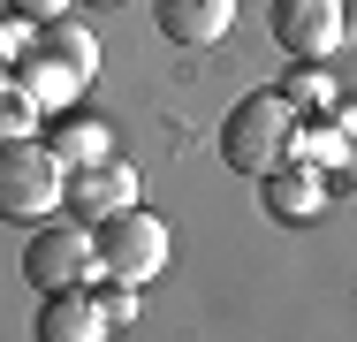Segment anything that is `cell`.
<instances>
[{"label":"cell","mask_w":357,"mask_h":342,"mask_svg":"<svg viewBox=\"0 0 357 342\" xmlns=\"http://www.w3.org/2000/svg\"><path fill=\"white\" fill-rule=\"evenodd\" d=\"M304 114H296V99H289L282 84H266V91H243L236 107H228V122H220V160L236 168V175H274L289 160H304Z\"/></svg>","instance_id":"obj_1"},{"label":"cell","mask_w":357,"mask_h":342,"mask_svg":"<svg viewBox=\"0 0 357 342\" xmlns=\"http://www.w3.org/2000/svg\"><path fill=\"white\" fill-rule=\"evenodd\" d=\"M54 205H69V168L61 152L38 137H8L0 144V213L8 221H54Z\"/></svg>","instance_id":"obj_2"},{"label":"cell","mask_w":357,"mask_h":342,"mask_svg":"<svg viewBox=\"0 0 357 342\" xmlns=\"http://www.w3.org/2000/svg\"><path fill=\"white\" fill-rule=\"evenodd\" d=\"M91 236H99V274H107V281H130V289H144L152 274H167V251H175L167 221L144 213V205L114 213V221H99Z\"/></svg>","instance_id":"obj_3"},{"label":"cell","mask_w":357,"mask_h":342,"mask_svg":"<svg viewBox=\"0 0 357 342\" xmlns=\"http://www.w3.org/2000/svg\"><path fill=\"white\" fill-rule=\"evenodd\" d=\"M23 281H31L38 297L99 281V236H91V221H84V228H76V221H38V236L23 244Z\"/></svg>","instance_id":"obj_4"},{"label":"cell","mask_w":357,"mask_h":342,"mask_svg":"<svg viewBox=\"0 0 357 342\" xmlns=\"http://www.w3.org/2000/svg\"><path fill=\"white\" fill-rule=\"evenodd\" d=\"M266 31H274V46L296 54V61H327L350 23H342V0H274V8H266Z\"/></svg>","instance_id":"obj_5"},{"label":"cell","mask_w":357,"mask_h":342,"mask_svg":"<svg viewBox=\"0 0 357 342\" xmlns=\"http://www.w3.org/2000/svg\"><path fill=\"white\" fill-rule=\"evenodd\" d=\"M69 205H76V221H114V213H130L137 205V168L114 152V160H99V168H84V175H69Z\"/></svg>","instance_id":"obj_6"},{"label":"cell","mask_w":357,"mask_h":342,"mask_svg":"<svg viewBox=\"0 0 357 342\" xmlns=\"http://www.w3.org/2000/svg\"><path fill=\"white\" fill-rule=\"evenodd\" d=\"M107 335H114V320H107L91 281L84 289H54L38 304V342H107Z\"/></svg>","instance_id":"obj_7"},{"label":"cell","mask_w":357,"mask_h":342,"mask_svg":"<svg viewBox=\"0 0 357 342\" xmlns=\"http://www.w3.org/2000/svg\"><path fill=\"white\" fill-rule=\"evenodd\" d=\"M304 160H312V168H327V183H335V191L357 183V99H342L335 114H319V122L304 130Z\"/></svg>","instance_id":"obj_8"},{"label":"cell","mask_w":357,"mask_h":342,"mask_svg":"<svg viewBox=\"0 0 357 342\" xmlns=\"http://www.w3.org/2000/svg\"><path fill=\"white\" fill-rule=\"evenodd\" d=\"M327 168H312V160H289V168H274V175H259V198H266V213L274 221H312L319 205H327Z\"/></svg>","instance_id":"obj_9"},{"label":"cell","mask_w":357,"mask_h":342,"mask_svg":"<svg viewBox=\"0 0 357 342\" xmlns=\"http://www.w3.org/2000/svg\"><path fill=\"white\" fill-rule=\"evenodd\" d=\"M160 31L175 46H220L236 31V0H160Z\"/></svg>","instance_id":"obj_10"},{"label":"cell","mask_w":357,"mask_h":342,"mask_svg":"<svg viewBox=\"0 0 357 342\" xmlns=\"http://www.w3.org/2000/svg\"><path fill=\"white\" fill-rule=\"evenodd\" d=\"M46 144L61 152V168H69V175L99 168V160H114V130H107L99 114H54V122H46Z\"/></svg>","instance_id":"obj_11"},{"label":"cell","mask_w":357,"mask_h":342,"mask_svg":"<svg viewBox=\"0 0 357 342\" xmlns=\"http://www.w3.org/2000/svg\"><path fill=\"white\" fill-rule=\"evenodd\" d=\"M8 84H15V91H31L46 122H54V114L69 107L76 91H84V76H76V68H61V61H46V54H31V61H15V68H8Z\"/></svg>","instance_id":"obj_12"},{"label":"cell","mask_w":357,"mask_h":342,"mask_svg":"<svg viewBox=\"0 0 357 342\" xmlns=\"http://www.w3.org/2000/svg\"><path fill=\"white\" fill-rule=\"evenodd\" d=\"M38 54H46V61H61V68H76L84 84L99 76V38H91V23H76V15L38 23Z\"/></svg>","instance_id":"obj_13"},{"label":"cell","mask_w":357,"mask_h":342,"mask_svg":"<svg viewBox=\"0 0 357 342\" xmlns=\"http://www.w3.org/2000/svg\"><path fill=\"white\" fill-rule=\"evenodd\" d=\"M282 91L296 99V114H304V122H319V114H335V107H342V91H335V76H327V68H296V76H282Z\"/></svg>","instance_id":"obj_14"},{"label":"cell","mask_w":357,"mask_h":342,"mask_svg":"<svg viewBox=\"0 0 357 342\" xmlns=\"http://www.w3.org/2000/svg\"><path fill=\"white\" fill-rule=\"evenodd\" d=\"M38 130H46V114H38V99L8 84V99H0V137H38Z\"/></svg>","instance_id":"obj_15"},{"label":"cell","mask_w":357,"mask_h":342,"mask_svg":"<svg viewBox=\"0 0 357 342\" xmlns=\"http://www.w3.org/2000/svg\"><path fill=\"white\" fill-rule=\"evenodd\" d=\"M0 54H8V68L31 61V54H38V23H31V15H8V23H0Z\"/></svg>","instance_id":"obj_16"},{"label":"cell","mask_w":357,"mask_h":342,"mask_svg":"<svg viewBox=\"0 0 357 342\" xmlns=\"http://www.w3.org/2000/svg\"><path fill=\"white\" fill-rule=\"evenodd\" d=\"M91 289H99V304H107V320H114V327H130V320H137V289H130V281H107V274H99Z\"/></svg>","instance_id":"obj_17"},{"label":"cell","mask_w":357,"mask_h":342,"mask_svg":"<svg viewBox=\"0 0 357 342\" xmlns=\"http://www.w3.org/2000/svg\"><path fill=\"white\" fill-rule=\"evenodd\" d=\"M8 15H31V23H54V15H69V0H8Z\"/></svg>","instance_id":"obj_18"},{"label":"cell","mask_w":357,"mask_h":342,"mask_svg":"<svg viewBox=\"0 0 357 342\" xmlns=\"http://www.w3.org/2000/svg\"><path fill=\"white\" fill-rule=\"evenodd\" d=\"M91 8H114V0H91Z\"/></svg>","instance_id":"obj_19"}]
</instances>
